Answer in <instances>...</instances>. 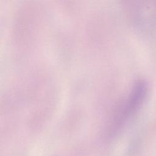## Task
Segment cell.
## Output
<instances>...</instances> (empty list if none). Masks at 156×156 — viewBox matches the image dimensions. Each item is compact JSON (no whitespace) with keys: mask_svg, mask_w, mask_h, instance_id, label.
Returning <instances> with one entry per match:
<instances>
[{"mask_svg":"<svg viewBox=\"0 0 156 156\" xmlns=\"http://www.w3.org/2000/svg\"><path fill=\"white\" fill-rule=\"evenodd\" d=\"M147 93V85L143 81H138L133 86L127 99L125 108V116L132 115L142 104Z\"/></svg>","mask_w":156,"mask_h":156,"instance_id":"1","label":"cell"}]
</instances>
